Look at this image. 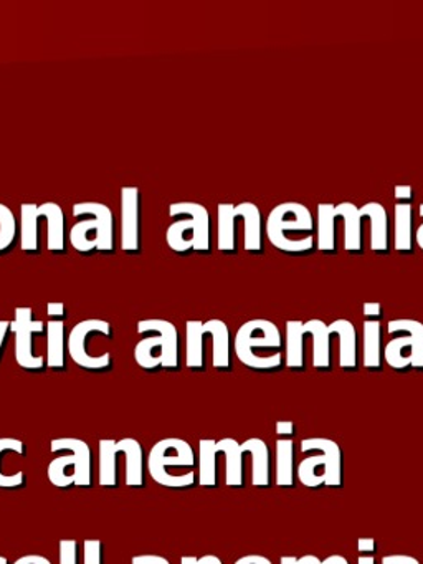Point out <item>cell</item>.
<instances>
[{
  "instance_id": "1",
  "label": "cell",
  "mask_w": 423,
  "mask_h": 564,
  "mask_svg": "<svg viewBox=\"0 0 423 564\" xmlns=\"http://www.w3.org/2000/svg\"><path fill=\"white\" fill-rule=\"evenodd\" d=\"M234 349L245 368L264 372L283 368L284 339L278 326L268 319L243 323L235 335Z\"/></svg>"
},
{
  "instance_id": "2",
  "label": "cell",
  "mask_w": 423,
  "mask_h": 564,
  "mask_svg": "<svg viewBox=\"0 0 423 564\" xmlns=\"http://www.w3.org/2000/svg\"><path fill=\"white\" fill-rule=\"evenodd\" d=\"M267 237L274 249L304 256L314 249V219L304 204L283 203L267 219Z\"/></svg>"
},
{
  "instance_id": "3",
  "label": "cell",
  "mask_w": 423,
  "mask_h": 564,
  "mask_svg": "<svg viewBox=\"0 0 423 564\" xmlns=\"http://www.w3.org/2000/svg\"><path fill=\"white\" fill-rule=\"evenodd\" d=\"M138 335L145 336L135 345L134 359L144 371H177L181 368V346L174 323L167 319H142Z\"/></svg>"
},
{
  "instance_id": "4",
  "label": "cell",
  "mask_w": 423,
  "mask_h": 564,
  "mask_svg": "<svg viewBox=\"0 0 423 564\" xmlns=\"http://www.w3.org/2000/svg\"><path fill=\"white\" fill-rule=\"evenodd\" d=\"M195 454L182 438H164L149 452L148 470L152 480L164 488H192L195 485Z\"/></svg>"
},
{
  "instance_id": "5",
  "label": "cell",
  "mask_w": 423,
  "mask_h": 564,
  "mask_svg": "<svg viewBox=\"0 0 423 564\" xmlns=\"http://www.w3.org/2000/svg\"><path fill=\"white\" fill-rule=\"evenodd\" d=\"M73 217L85 219L75 224L69 232V243L76 252L85 253V256L93 252H115V216L106 204H75Z\"/></svg>"
},
{
  "instance_id": "6",
  "label": "cell",
  "mask_w": 423,
  "mask_h": 564,
  "mask_svg": "<svg viewBox=\"0 0 423 564\" xmlns=\"http://www.w3.org/2000/svg\"><path fill=\"white\" fill-rule=\"evenodd\" d=\"M169 216L177 219L165 234L169 249L177 253L210 252V216L202 204H171Z\"/></svg>"
},
{
  "instance_id": "7",
  "label": "cell",
  "mask_w": 423,
  "mask_h": 564,
  "mask_svg": "<svg viewBox=\"0 0 423 564\" xmlns=\"http://www.w3.org/2000/svg\"><path fill=\"white\" fill-rule=\"evenodd\" d=\"M301 452L316 455L300 462L296 478L307 488L343 487V452L330 438L313 437L301 441Z\"/></svg>"
},
{
  "instance_id": "8",
  "label": "cell",
  "mask_w": 423,
  "mask_h": 564,
  "mask_svg": "<svg viewBox=\"0 0 423 564\" xmlns=\"http://www.w3.org/2000/svg\"><path fill=\"white\" fill-rule=\"evenodd\" d=\"M52 454L65 455L53 458L48 465V480L56 488H89L93 484L91 451L79 438H55L50 442Z\"/></svg>"
},
{
  "instance_id": "9",
  "label": "cell",
  "mask_w": 423,
  "mask_h": 564,
  "mask_svg": "<svg viewBox=\"0 0 423 564\" xmlns=\"http://www.w3.org/2000/svg\"><path fill=\"white\" fill-rule=\"evenodd\" d=\"M390 341L383 349L387 365L395 371H423V323L416 319H392L387 325Z\"/></svg>"
},
{
  "instance_id": "10",
  "label": "cell",
  "mask_w": 423,
  "mask_h": 564,
  "mask_svg": "<svg viewBox=\"0 0 423 564\" xmlns=\"http://www.w3.org/2000/svg\"><path fill=\"white\" fill-rule=\"evenodd\" d=\"M95 336L112 338V328L105 319H85L73 326L68 335V355L78 368L85 371L102 372L112 368V356L109 352L93 355L89 345Z\"/></svg>"
},
{
  "instance_id": "11",
  "label": "cell",
  "mask_w": 423,
  "mask_h": 564,
  "mask_svg": "<svg viewBox=\"0 0 423 564\" xmlns=\"http://www.w3.org/2000/svg\"><path fill=\"white\" fill-rule=\"evenodd\" d=\"M32 308H15V319L10 322V332L15 336V361L20 368L30 372H43L46 368L45 356H36L33 349V335L46 333L43 322L33 319Z\"/></svg>"
},
{
  "instance_id": "12",
  "label": "cell",
  "mask_w": 423,
  "mask_h": 564,
  "mask_svg": "<svg viewBox=\"0 0 423 564\" xmlns=\"http://www.w3.org/2000/svg\"><path fill=\"white\" fill-rule=\"evenodd\" d=\"M121 250L139 256L142 250L141 194L138 187L121 189Z\"/></svg>"
},
{
  "instance_id": "13",
  "label": "cell",
  "mask_w": 423,
  "mask_h": 564,
  "mask_svg": "<svg viewBox=\"0 0 423 564\" xmlns=\"http://www.w3.org/2000/svg\"><path fill=\"white\" fill-rule=\"evenodd\" d=\"M364 219L370 220V249L379 256H389V214L379 203H367L360 207Z\"/></svg>"
},
{
  "instance_id": "14",
  "label": "cell",
  "mask_w": 423,
  "mask_h": 564,
  "mask_svg": "<svg viewBox=\"0 0 423 564\" xmlns=\"http://www.w3.org/2000/svg\"><path fill=\"white\" fill-rule=\"evenodd\" d=\"M301 328L313 338V366L319 371H329L330 369V349H333V333L329 325L321 319H310L301 322Z\"/></svg>"
},
{
  "instance_id": "15",
  "label": "cell",
  "mask_w": 423,
  "mask_h": 564,
  "mask_svg": "<svg viewBox=\"0 0 423 564\" xmlns=\"http://www.w3.org/2000/svg\"><path fill=\"white\" fill-rule=\"evenodd\" d=\"M245 454L251 455V485L254 488H268L271 485V454L267 442L261 438H248L241 444Z\"/></svg>"
},
{
  "instance_id": "16",
  "label": "cell",
  "mask_w": 423,
  "mask_h": 564,
  "mask_svg": "<svg viewBox=\"0 0 423 564\" xmlns=\"http://www.w3.org/2000/svg\"><path fill=\"white\" fill-rule=\"evenodd\" d=\"M336 213L344 220V249L360 256L364 252L362 213L352 203L337 204Z\"/></svg>"
},
{
  "instance_id": "17",
  "label": "cell",
  "mask_w": 423,
  "mask_h": 564,
  "mask_svg": "<svg viewBox=\"0 0 423 564\" xmlns=\"http://www.w3.org/2000/svg\"><path fill=\"white\" fill-rule=\"evenodd\" d=\"M205 332L212 338V366L217 371H230V329L221 319H208L204 323Z\"/></svg>"
},
{
  "instance_id": "18",
  "label": "cell",
  "mask_w": 423,
  "mask_h": 564,
  "mask_svg": "<svg viewBox=\"0 0 423 564\" xmlns=\"http://www.w3.org/2000/svg\"><path fill=\"white\" fill-rule=\"evenodd\" d=\"M217 448L225 455V485L228 488H241L245 485L243 455L245 448L235 438H221Z\"/></svg>"
},
{
  "instance_id": "19",
  "label": "cell",
  "mask_w": 423,
  "mask_h": 564,
  "mask_svg": "<svg viewBox=\"0 0 423 564\" xmlns=\"http://www.w3.org/2000/svg\"><path fill=\"white\" fill-rule=\"evenodd\" d=\"M40 214L46 223V249L52 253H65V214L55 203L39 206Z\"/></svg>"
},
{
  "instance_id": "20",
  "label": "cell",
  "mask_w": 423,
  "mask_h": 564,
  "mask_svg": "<svg viewBox=\"0 0 423 564\" xmlns=\"http://www.w3.org/2000/svg\"><path fill=\"white\" fill-rule=\"evenodd\" d=\"M40 223L42 216L36 204L20 206V249L22 252L36 256L40 253Z\"/></svg>"
},
{
  "instance_id": "21",
  "label": "cell",
  "mask_w": 423,
  "mask_h": 564,
  "mask_svg": "<svg viewBox=\"0 0 423 564\" xmlns=\"http://www.w3.org/2000/svg\"><path fill=\"white\" fill-rule=\"evenodd\" d=\"M362 366L369 371L382 369V325H380V319L364 322Z\"/></svg>"
},
{
  "instance_id": "22",
  "label": "cell",
  "mask_w": 423,
  "mask_h": 564,
  "mask_svg": "<svg viewBox=\"0 0 423 564\" xmlns=\"http://www.w3.org/2000/svg\"><path fill=\"white\" fill-rule=\"evenodd\" d=\"M413 207L412 203H397L393 209V243L397 252L413 253Z\"/></svg>"
},
{
  "instance_id": "23",
  "label": "cell",
  "mask_w": 423,
  "mask_h": 564,
  "mask_svg": "<svg viewBox=\"0 0 423 564\" xmlns=\"http://www.w3.org/2000/svg\"><path fill=\"white\" fill-rule=\"evenodd\" d=\"M330 333L339 338V366L344 371L357 369V332L349 319H336L329 325Z\"/></svg>"
},
{
  "instance_id": "24",
  "label": "cell",
  "mask_w": 423,
  "mask_h": 564,
  "mask_svg": "<svg viewBox=\"0 0 423 564\" xmlns=\"http://www.w3.org/2000/svg\"><path fill=\"white\" fill-rule=\"evenodd\" d=\"M65 322L50 319V322L46 323V368L53 369V371H65Z\"/></svg>"
},
{
  "instance_id": "25",
  "label": "cell",
  "mask_w": 423,
  "mask_h": 564,
  "mask_svg": "<svg viewBox=\"0 0 423 564\" xmlns=\"http://www.w3.org/2000/svg\"><path fill=\"white\" fill-rule=\"evenodd\" d=\"M205 332L204 323H185V366L191 371H204L205 369Z\"/></svg>"
},
{
  "instance_id": "26",
  "label": "cell",
  "mask_w": 423,
  "mask_h": 564,
  "mask_svg": "<svg viewBox=\"0 0 423 564\" xmlns=\"http://www.w3.org/2000/svg\"><path fill=\"white\" fill-rule=\"evenodd\" d=\"M243 220V249L250 253L263 252V224L260 209L253 203L238 204Z\"/></svg>"
},
{
  "instance_id": "27",
  "label": "cell",
  "mask_w": 423,
  "mask_h": 564,
  "mask_svg": "<svg viewBox=\"0 0 423 564\" xmlns=\"http://www.w3.org/2000/svg\"><path fill=\"white\" fill-rule=\"evenodd\" d=\"M339 219L336 206L319 204L317 206V250L323 253H336V223Z\"/></svg>"
},
{
  "instance_id": "28",
  "label": "cell",
  "mask_w": 423,
  "mask_h": 564,
  "mask_svg": "<svg viewBox=\"0 0 423 564\" xmlns=\"http://www.w3.org/2000/svg\"><path fill=\"white\" fill-rule=\"evenodd\" d=\"M121 454L126 457V485L129 488L144 487V451L135 438H122Z\"/></svg>"
},
{
  "instance_id": "29",
  "label": "cell",
  "mask_w": 423,
  "mask_h": 564,
  "mask_svg": "<svg viewBox=\"0 0 423 564\" xmlns=\"http://www.w3.org/2000/svg\"><path fill=\"white\" fill-rule=\"evenodd\" d=\"M238 214L234 204H218L217 209V249L221 253H234L237 250L235 224Z\"/></svg>"
},
{
  "instance_id": "30",
  "label": "cell",
  "mask_w": 423,
  "mask_h": 564,
  "mask_svg": "<svg viewBox=\"0 0 423 564\" xmlns=\"http://www.w3.org/2000/svg\"><path fill=\"white\" fill-rule=\"evenodd\" d=\"M217 442L202 438L198 442V485L202 488L217 487Z\"/></svg>"
},
{
  "instance_id": "31",
  "label": "cell",
  "mask_w": 423,
  "mask_h": 564,
  "mask_svg": "<svg viewBox=\"0 0 423 564\" xmlns=\"http://www.w3.org/2000/svg\"><path fill=\"white\" fill-rule=\"evenodd\" d=\"M294 481H296V470H294L293 438H278L276 485L280 488H293Z\"/></svg>"
},
{
  "instance_id": "32",
  "label": "cell",
  "mask_w": 423,
  "mask_h": 564,
  "mask_svg": "<svg viewBox=\"0 0 423 564\" xmlns=\"http://www.w3.org/2000/svg\"><path fill=\"white\" fill-rule=\"evenodd\" d=\"M7 454H17L22 457V455H25V445L19 438H0V488L17 490V488H22L25 485V474L20 470L7 474L6 468H3V457Z\"/></svg>"
},
{
  "instance_id": "33",
  "label": "cell",
  "mask_w": 423,
  "mask_h": 564,
  "mask_svg": "<svg viewBox=\"0 0 423 564\" xmlns=\"http://www.w3.org/2000/svg\"><path fill=\"white\" fill-rule=\"evenodd\" d=\"M20 240V227L9 207L0 204V256L10 252Z\"/></svg>"
},
{
  "instance_id": "34",
  "label": "cell",
  "mask_w": 423,
  "mask_h": 564,
  "mask_svg": "<svg viewBox=\"0 0 423 564\" xmlns=\"http://www.w3.org/2000/svg\"><path fill=\"white\" fill-rule=\"evenodd\" d=\"M101 541L99 540H85L83 543V563L85 564H101L102 550Z\"/></svg>"
},
{
  "instance_id": "35",
  "label": "cell",
  "mask_w": 423,
  "mask_h": 564,
  "mask_svg": "<svg viewBox=\"0 0 423 564\" xmlns=\"http://www.w3.org/2000/svg\"><path fill=\"white\" fill-rule=\"evenodd\" d=\"M59 564L78 563V543L75 540L59 541Z\"/></svg>"
},
{
  "instance_id": "36",
  "label": "cell",
  "mask_w": 423,
  "mask_h": 564,
  "mask_svg": "<svg viewBox=\"0 0 423 564\" xmlns=\"http://www.w3.org/2000/svg\"><path fill=\"white\" fill-rule=\"evenodd\" d=\"M46 315L50 316V319H59V322H65V319L68 318L65 303H48V306H46Z\"/></svg>"
},
{
  "instance_id": "37",
  "label": "cell",
  "mask_w": 423,
  "mask_h": 564,
  "mask_svg": "<svg viewBox=\"0 0 423 564\" xmlns=\"http://www.w3.org/2000/svg\"><path fill=\"white\" fill-rule=\"evenodd\" d=\"M393 196H395L397 203H413V187L412 186H395L393 189Z\"/></svg>"
},
{
  "instance_id": "38",
  "label": "cell",
  "mask_w": 423,
  "mask_h": 564,
  "mask_svg": "<svg viewBox=\"0 0 423 564\" xmlns=\"http://www.w3.org/2000/svg\"><path fill=\"white\" fill-rule=\"evenodd\" d=\"M10 322L0 319V362L6 355L7 343H9Z\"/></svg>"
},
{
  "instance_id": "39",
  "label": "cell",
  "mask_w": 423,
  "mask_h": 564,
  "mask_svg": "<svg viewBox=\"0 0 423 564\" xmlns=\"http://www.w3.org/2000/svg\"><path fill=\"white\" fill-rule=\"evenodd\" d=\"M132 564H169L165 557L158 556V554H142V556H135L131 560Z\"/></svg>"
},
{
  "instance_id": "40",
  "label": "cell",
  "mask_w": 423,
  "mask_h": 564,
  "mask_svg": "<svg viewBox=\"0 0 423 564\" xmlns=\"http://www.w3.org/2000/svg\"><path fill=\"white\" fill-rule=\"evenodd\" d=\"M294 434H296V429H294V422H276V435H280V438H291L293 437Z\"/></svg>"
},
{
  "instance_id": "41",
  "label": "cell",
  "mask_w": 423,
  "mask_h": 564,
  "mask_svg": "<svg viewBox=\"0 0 423 564\" xmlns=\"http://www.w3.org/2000/svg\"><path fill=\"white\" fill-rule=\"evenodd\" d=\"M382 564H419V560L405 554H392V556L382 557Z\"/></svg>"
},
{
  "instance_id": "42",
  "label": "cell",
  "mask_w": 423,
  "mask_h": 564,
  "mask_svg": "<svg viewBox=\"0 0 423 564\" xmlns=\"http://www.w3.org/2000/svg\"><path fill=\"white\" fill-rule=\"evenodd\" d=\"M364 316L366 319H380L382 305L380 303H364Z\"/></svg>"
},
{
  "instance_id": "43",
  "label": "cell",
  "mask_w": 423,
  "mask_h": 564,
  "mask_svg": "<svg viewBox=\"0 0 423 564\" xmlns=\"http://www.w3.org/2000/svg\"><path fill=\"white\" fill-rule=\"evenodd\" d=\"M357 550L360 554H373L376 553V541L372 538H359L357 540Z\"/></svg>"
},
{
  "instance_id": "44",
  "label": "cell",
  "mask_w": 423,
  "mask_h": 564,
  "mask_svg": "<svg viewBox=\"0 0 423 564\" xmlns=\"http://www.w3.org/2000/svg\"><path fill=\"white\" fill-rule=\"evenodd\" d=\"M235 564H271V561L260 554H248V556L235 561Z\"/></svg>"
},
{
  "instance_id": "45",
  "label": "cell",
  "mask_w": 423,
  "mask_h": 564,
  "mask_svg": "<svg viewBox=\"0 0 423 564\" xmlns=\"http://www.w3.org/2000/svg\"><path fill=\"white\" fill-rule=\"evenodd\" d=\"M17 564H50V560L40 554H29V556L19 557L15 561Z\"/></svg>"
},
{
  "instance_id": "46",
  "label": "cell",
  "mask_w": 423,
  "mask_h": 564,
  "mask_svg": "<svg viewBox=\"0 0 423 564\" xmlns=\"http://www.w3.org/2000/svg\"><path fill=\"white\" fill-rule=\"evenodd\" d=\"M419 216L422 217V219H423V204H420ZM415 243H416V247H420V249L423 250V224H422V226H419V229H416Z\"/></svg>"
},
{
  "instance_id": "47",
  "label": "cell",
  "mask_w": 423,
  "mask_h": 564,
  "mask_svg": "<svg viewBox=\"0 0 423 564\" xmlns=\"http://www.w3.org/2000/svg\"><path fill=\"white\" fill-rule=\"evenodd\" d=\"M321 564H347V560L344 556H339V554H333V556L321 561Z\"/></svg>"
},
{
  "instance_id": "48",
  "label": "cell",
  "mask_w": 423,
  "mask_h": 564,
  "mask_svg": "<svg viewBox=\"0 0 423 564\" xmlns=\"http://www.w3.org/2000/svg\"><path fill=\"white\" fill-rule=\"evenodd\" d=\"M296 564H321L319 557L311 556V554H307V556L297 557Z\"/></svg>"
},
{
  "instance_id": "49",
  "label": "cell",
  "mask_w": 423,
  "mask_h": 564,
  "mask_svg": "<svg viewBox=\"0 0 423 564\" xmlns=\"http://www.w3.org/2000/svg\"><path fill=\"white\" fill-rule=\"evenodd\" d=\"M198 564H221V561L217 556L208 554V556L198 557Z\"/></svg>"
},
{
  "instance_id": "50",
  "label": "cell",
  "mask_w": 423,
  "mask_h": 564,
  "mask_svg": "<svg viewBox=\"0 0 423 564\" xmlns=\"http://www.w3.org/2000/svg\"><path fill=\"white\" fill-rule=\"evenodd\" d=\"M357 563L373 564L376 563V557H373L372 554H369V556H364V554H360L359 560H357Z\"/></svg>"
},
{
  "instance_id": "51",
  "label": "cell",
  "mask_w": 423,
  "mask_h": 564,
  "mask_svg": "<svg viewBox=\"0 0 423 564\" xmlns=\"http://www.w3.org/2000/svg\"><path fill=\"white\" fill-rule=\"evenodd\" d=\"M182 564H198V557L195 556H184L181 560Z\"/></svg>"
},
{
  "instance_id": "52",
  "label": "cell",
  "mask_w": 423,
  "mask_h": 564,
  "mask_svg": "<svg viewBox=\"0 0 423 564\" xmlns=\"http://www.w3.org/2000/svg\"><path fill=\"white\" fill-rule=\"evenodd\" d=\"M296 564L297 563V557H293V556H284V557H281V564Z\"/></svg>"
},
{
  "instance_id": "53",
  "label": "cell",
  "mask_w": 423,
  "mask_h": 564,
  "mask_svg": "<svg viewBox=\"0 0 423 564\" xmlns=\"http://www.w3.org/2000/svg\"><path fill=\"white\" fill-rule=\"evenodd\" d=\"M9 561H7V557L0 556V564H7Z\"/></svg>"
}]
</instances>
